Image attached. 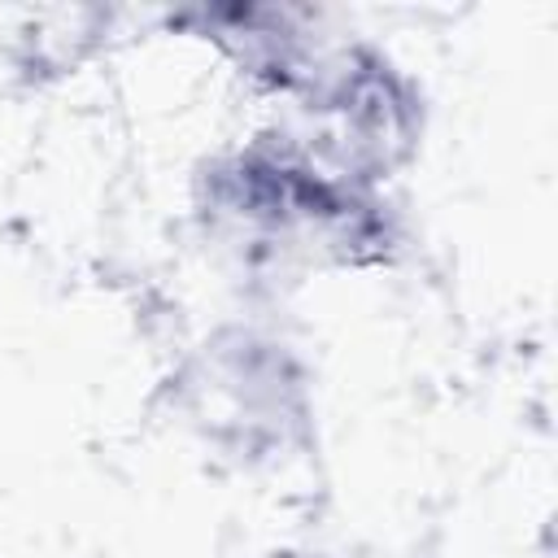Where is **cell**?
I'll return each instance as SVG.
<instances>
[{
  "label": "cell",
  "mask_w": 558,
  "mask_h": 558,
  "mask_svg": "<svg viewBox=\"0 0 558 558\" xmlns=\"http://www.w3.org/2000/svg\"><path fill=\"white\" fill-rule=\"evenodd\" d=\"M109 31L105 9H35L26 22L13 31V65L31 83H48L61 74H74Z\"/></svg>",
  "instance_id": "obj_4"
},
{
  "label": "cell",
  "mask_w": 558,
  "mask_h": 558,
  "mask_svg": "<svg viewBox=\"0 0 558 558\" xmlns=\"http://www.w3.org/2000/svg\"><path fill=\"white\" fill-rule=\"evenodd\" d=\"M192 418L201 432L244 458L279 449L305 418V384L283 344L222 336L205 344L192 379Z\"/></svg>",
  "instance_id": "obj_3"
},
{
  "label": "cell",
  "mask_w": 558,
  "mask_h": 558,
  "mask_svg": "<svg viewBox=\"0 0 558 558\" xmlns=\"http://www.w3.org/2000/svg\"><path fill=\"white\" fill-rule=\"evenodd\" d=\"M201 214L214 231L253 248H310L340 262H375L392 227L375 192L305 161L283 131H266L201 170Z\"/></svg>",
  "instance_id": "obj_1"
},
{
  "label": "cell",
  "mask_w": 558,
  "mask_h": 558,
  "mask_svg": "<svg viewBox=\"0 0 558 558\" xmlns=\"http://www.w3.org/2000/svg\"><path fill=\"white\" fill-rule=\"evenodd\" d=\"M301 131H283L288 144L340 183L375 192L397 166H405L423 135L418 87L375 48L357 44L323 57L301 87Z\"/></svg>",
  "instance_id": "obj_2"
}]
</instances>
